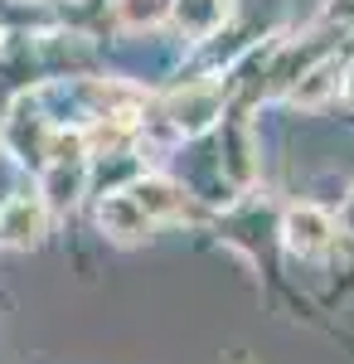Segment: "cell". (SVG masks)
Instances as JSON below:
<instances>
[{
  "instance_id": "1",
  "label": "cell",
  "mask_w": 354,
  "mask_h": 364,
  "mask_svg": "<svg viewBox=\"0 0 354 364\" xmlns=\"http://www.w3.org/2000/svg\"><path fill=\"white\" fill-rule=\"evenodd\" d=\"M223 117V83L204 78V83H185L165 97V122L180 132V136H204Z\"/></svg>"
},
{
  "instance_id": "2",
  "label": "cell",
  "mask_w": 354,
  "mask_h": 364,
  "mask_svg": "<svg viewBox=\"0 0 354 364\" xmlns=\"http://www.w3.org/2000/svg\"><path fill=\"white\" fill-rule=\"evenodd\" d=\"M44 228H49V204L39 190H25L0 209V248H39Z\"/></svg>"
},
{
  "instance_id": "3",
  "label": "cell",
  "mask_w": 354,
  "mask_h": 364,
  "mask_svg": "<svg viewBox=\"0 0 354 364\" xmlns=\"http://www.w3.org/2000/svg\"><path fill=\"white\" fill-rule=\"evenodd\" d=\"M281 238H286V248L301 252V257L326 252L330 238H335V219H330L326 209H316V204H296V209H286V219H281Z\"/></svg>"
},
{
  "instance_id": "4",
  "label": "cell",
  "mask_w": 354,
  "mask_h": 364,
  "mask_svg": "<svg viewBox=\"0 0 354 364\" xmlns=\"http://www.w3.org/2000/svg\"><path fill=\"white\" fill-rule=\"evenodd\" d=\"M97 224L107 228L112 238H122V243H136V238L151 233L156 219H151L132 195H107V199H102V209H97Z\"/></svg>"
},
{
  "instance_id": "5",
  "label": "cell",
  "mask_w": 354,
  "mask_h": 364,
  "mask_svg": "<svg viewBox=\"0 0 354 364\" xmlns=\"http://www.w3.org/2000/svg\"><path fill=\"white\" fill-rule=\"evenodd\" d=\"M82 185H87V166H82V161H49L39 195H44L49 209H73L78 195H82Z\"/></svg>"
},
{
  "instance_id": "6",
  "label": "cell",
  "mask_w": 354,
  "mask_h": 364,
  "mask_svg": "<svg viewBox=\"0 0 354 364\" xmlns=\"http://www.w3.org/2000/svg\"><path fill=\"white\" fill-rule=\"evenodd\" d=\"M127 195L136 199L151 219H175V214H185V190H180L175 180H165V175H141Z\"/></svg>"
},
{
  "instance_id": "7",
  "label": "cell",
  "mask_w": 354,
  "mask_h": 364,
  "mask_svg": "<svg viewBox=\"0 0 354 364\" xmlns=\"http://www.w3.org/2000/svg\"><path fill=\"white\" fill-rule=\"evenodd\" d=\"M175 25L194 34V39H204V34H214L223 20H228V0H175Z\"/></svg>"
},
{
  "instance_id": "8",
  "label": "cell",
  "mask_w": 354,
  "mask_h": 364,
  "mask_svg": "<svg viewBox=\"0 0 354 364\" xmlns=\"http://www.w3.org/2000/svg\"><path fill=\"white\" fill-rule=\"evenodd\" d=\"M340 83H345L340 58H321V63H316V68H311V73H306V78L291 87V102H296V107H321V102H326V97H330Z\"/></svg>"
},
{
  "instance_id": "9",
  "label": "cell",
  "mask_w": 354,
  "mask_h": 364,
  "mask_svg": "<svg viewBox=\"0 0 354 364\" xmlns=\"http://www.w3.org/2000/svg\"><path fill=\"white\" fill-rule=\"evenodd\" d=\"M170 10H175V0H117V25L151 29L161 20H170Z\"/></svg>"
},
{
  "instance_id": "10",
  "label": "cell",
  "mask_w": 354,
  "mask_h": 364,
  "mask_svg": "<svg viewBox=\"0 0 354 364\" xmlns=\"http://www.w3.org/2000/svg\"><path fill=\"white\" fill-rule=\"evenodd\" d=\"M340 228H345V233L354 238V190L345 195V209H340Z\"/></svg>"
},
{
  "instance_id": "11",
  "label": "cell",
  "mask_w": 354,
  "mask_h": 364,
  "mask_svg": "<svg viewBox=\"0 0 354 364\" xmlns=\"http://www.w3.org/2000/svg\"><path fill=\"white\" fill-rule=\"evenodd\" d=\"M345 102H350V107H354V68H350V73H345Z\"/></svg>"
}]
</instances>
